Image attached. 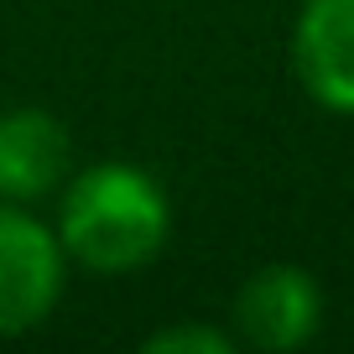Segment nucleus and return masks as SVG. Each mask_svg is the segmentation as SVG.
I'll return each mask as SVG.
<instances>
[{
  "label": "nucleus",
  "instance_id": "nucleus-6",
  "mask_svg": "<svg viewBox=\"0 0 354 354\" xmlns=\"http://www.w3.org/2000/svg\"><path fill=\"white\" fill-rule=\"evenodd\" d=\"M146 354H234V333L214 323H172V328L146 333Z\"/></svg>",
  "mask_w": 354,
  "mask_h": 354
},
{
  "label": "nucleus",
  "instance_id": "nucleus-1",
  "mask_svg": "<svg viewBox=\"0 0 354 354\" xmlns=\"http://www.w3.org/2000/svg\"><path fill=\"white\" fill-rule=\"evenodd\" d=\"M53 230L68 250V266L94 277H136L172 240V203L146 167L94 162L68 172Z\"/></svg>",
  "mask_w": 354,
  "mask_h": 354
},
{
  "label": "nucleus",
  "instance_id": "nucleus-5",
  "mask_svg": "<svg viewBox=\"0 0 354 354\" xmlns=\"http://www.w3.org/2000/svg\"><path fill=\"white\" fill-rule=\"evenodd\" d=\"M292 68L318 110L354 120V0H302Z\"/></svg>",
  "mask_w": 354,
  "mask_h": 354
},
{
  "label": "nucleus",
  "instance_id": "nucleus-2",
  "mask_svg": "<svg viewBox=\"0 0 354 354\" xmlns=\"http://www.w3.org/2000/svg\"><path fill=\"white\" fill-rule=\"evenodd\" d=\"M68 292V250L32 203H0V339L42 328Z\"/></svg>",
  "mask_w": 354,
  "mask_h": 354
},
{
  "label": "nucleus",
  "instance_id": "nucleus-3",
  "mask_svg": "<svg viewBox=\"0 0 354 354\" xmlns=\"http://www.w3.org/2000/svg\"><path fill=\"white\" fill-rule=\"evenodd\" d=\"M323 328V292L302 266H261L234 292V344L261 354H292L313 344Z\"/></svg>",
  "mask_w": 354,
  "mask_h": 354
},
{
  "label": "nucleus",
  "instance_id": "nucleus-4",
  "mask_svg": "<svg viewBox=\"0 0 354 354\" xmlns=\"http://www.w3.org/2000/svg\"><path fill=\"white\" fill-rule=\"evenodd\" d=\"M73 172V131L42 104L0 110V203H42Z\"/></svg>",
  "mask_w": 354,
  "mask_h": 354
}]
</instances>
